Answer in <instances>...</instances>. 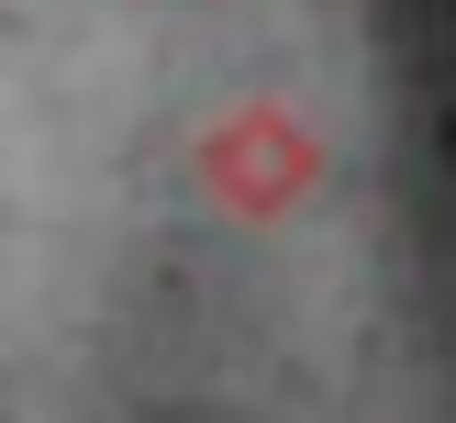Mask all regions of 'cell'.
<instances>
[{
  "label": "cell",
  "instance_id": "1",
  "mask_svg": "<svg viewBox=\"0 0 456 423\" xmlns=\"http://www.w3.org/2000/svg\"><path fill=\"white\" fill-rule=\"evenodd\" d=\"M190 178H200V200L234 212V223H289L312 190H323V134H312L301 101L245 89V101H223L212 123H200Z\"/></svg>",
  "mask_w": 456,
  "mask_h": 423
}]
</instances>
